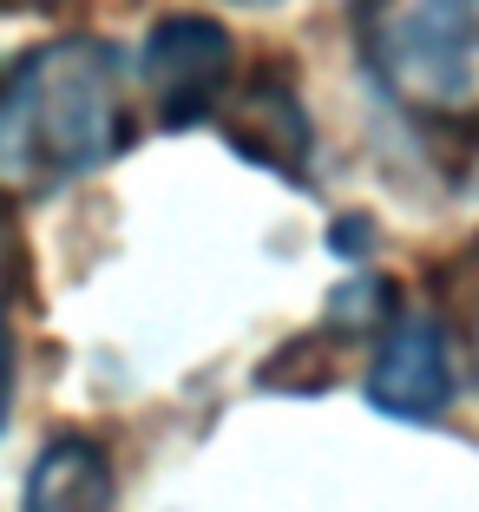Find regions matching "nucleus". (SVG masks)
I'll list each match as a JSON object with an SVG mask.
<instances>
[{
  "mask_svg": "<svg viewBox=\"0 0 479 512\" xmlns=\"http://www.w3.org/2000/svg\"><path fill=\"white\" fill-rule=\"evenodd\" d=\"M368 73L407 119L479 112V0H355Z\"/></svg>",
  "mask_w": 479,
  "mask_h": 512,
  "instance_id": "obj_2",
  "label": "nucleus"
},
{
  "mask_svg": "<svg viewBox=\"0 0 479 512\" xmlns=\"http://www.w3.org/2000/svg\"><path fill=\"white\" fill-rule=\"evenodd\" d=\"M132 145L125 53L105 40L33 46L0 79V191H60Z\"/></svg>",
  "mask_w": 479,
  "mask_h": 512,
  "instance_id": "obj_1",
  "label": "nucleus"
},
{
  "mask_svg": "<svg viewBox=\"0 0 479 512\" xmlns=\"http://www.w3.org/2000/svg\"><path fill=\"white\" fill-rule=\"evenodd\" d=\"M368 401L381 414L401 421H434L453 401V355H447V329L427 309H401L381 335L375 375H368Z\"/></svg>",
  "mask_w": 479,
  "mask_h": 512,
  "instance_id": "obj_5",
  "label": "nucleus"
},
{
  "mask_svg": "<svg viewBox=\"0 0 479 512\" xmlns=\"http://www.w3.org/2000/svg\"><path fill=\"white\" fill-rule=\"evenodd\" d=\"M46 7H60V0H0V14H46Z\"/></svg>",
  "mask_w": 479,
  "mask_h": 512,
  "instance_id": "obj_8",
  "label": "nucleus"
},
{
  "mask_svg": "<svg viewBox=\"0 0 479 512\" xmlns=\"http://www.w3.org/2000/svg\"><path fill=\"white\" fill-rule=\"evenodd\" d=\"M20 512H112V460L99 440L60 434L33 460Z\"/></svg>",
  "mask_w": 479,
  "mask_h": 512,
  "instance_id": "obj_6",
  "label": "nucleus"
},
{
  "mask_svg": "<svg viewBox=\"0 0 479 512\" xmlns=\"http://www.w3.org/2000/svg\"><path fill=\"white\" fill-rule=\"evenodd\" d=\"M14 289H20V237L0 211V421H7V394H14Z\"/></svg>",
  "mask_w": 479,
  "mask_h": 512,
  "instance_id": "obj_7",
  "label": "nucleus"
},
{
  "mask_svg": "<svg viewBox=\"0 0 479 512\" xmlns=\"http://www.w3.org/2000/svg\"><path fill=\"white\" fill-rule=\"evenodd\" d=\"M224 138L237 158L276 171V178H309V151H315V132H309V112L296 99V79L283 66H256V73L230 79L224 92Z\"/></svg>",
  "mask_w": 479,
  "mask_h": 512,
  "instance_id": "obj_4",
  "label": "nucleus"
},
{
  "mask_svg": "<svg viewBox=\"0 0 479 512\" xmlns=\"http://www.w3.org/2000/svg\"><path fill=\"white\" fill-rule=\"evenodd\" d=\"M243 7H270V0H243Z\"/></svg>",
  "mask_w": 479,
  "mask_h": 512,
  "instance_id": "obj_9",
  "label": "nucleus"
},
{
  "mask_svg": "<svg viewBox=\"0 0 479 512\" xmlns=\"http://www.w3.org/2000/svg\"><path fill=\"white\" fill-rule=\"evenodd\" d=\"M138 79H145L151 106H158V125L184 132V125L210 119V112L224 106L230 79H237V46H230V33L217 20L171 14L138 46Z\"/></svg>",
  "mask_w": 479,
  "mask_h": 512,
  "instance_id": "obj_3",
  "label": "nucleus"
}]
</instances>
